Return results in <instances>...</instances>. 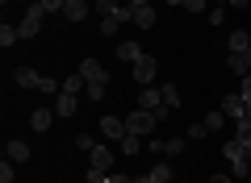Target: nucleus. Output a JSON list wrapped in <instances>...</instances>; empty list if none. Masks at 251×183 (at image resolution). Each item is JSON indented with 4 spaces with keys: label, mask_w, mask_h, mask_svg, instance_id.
I'll use <instances>...</instances> for the list:
<instances>
[{
    "label": "nucleus",
    "mask_w": 251,
    "mask_h": 183,
    "mask_svg": "<svg viewBox=\"0 0 251 183\" xmlns=\"http://www.w3.org/2000/svg\"><path fill=\"white\" fill-rule=\"evenodd\" d=\"M168 4H172V9H180V4H184V0H168Z\"/></svg>",
    "instance_id": "nucleus-40"
},
{
    "label": "nucleus",
    "mask_w": 251,
    "mask_h": 183,
    "mask_svg": "<svg viewBox=\"0 0 251 183\" xmlns=\"http://www.w3.org/2000/svg\"><path fill=\"white\" fill-rule=\"evenodd\" d=\"M163 154L180 158V154H184V138H168V142H163Z\"/></svg>",
    "instance_id": "nucleus-26"
},
{
    "label": "nucleus",
    "mask_w": 251,
    "mask_h": 183,
    "mask_svg": "<svg viewBox=\"0 0 251 183\" xmlns=\"http://www.w3.org/2000/svg\"><path fill=\"white\" fill-rule=\"evenodd\" d=\"M100 138L105 142H122L126 138V121L122 117H100Z\"/></svg>",
    "instance_id": "nucleus-5"
},
{
    "label": "nucleus",
    "mask_w": 251,
    "mask_h": 183,
    "mask_svg": "<svg viewBox=\"0 0 251 183\" xmlns=\"http://www.w3.org/2000/svg\"><path fill=\"white\" fill-rule=\"evenodd\" d=\"M247 154H251V150L243 146L239 138H230V142L222 146V158H230V166H234V163H247Z\"/></svg>",
    "instance_id": "nucleus-11"
},
{
    "label": "nucleus",
    "mask_w": 251,
    "mask_h": 183,
    "mask_svg": "<svg viewBox=\"0 0 251 183\" xmlns=\"http://www.w3.org/2000/svg\"><path fill=\"white\" fill-rule=\"evenodd\" d=\"M130 71H134V83H138V87H151V83H155V75H159V62H155L151 54H143V59H138Z\"/></svg>",
    "instance_id": "nucleus-4"
},
{
    "label": "nucleus",
    "mask_w": 251,
    "mask_h": 183,
    "mask_svg": "<svg viewBox=\"0 0 251 183\" xmlns=\"http://www.w3.org/2000/svg\"><path fill=\"white\" fill-rule=\"evenodd\" d=\"M13 42H21V34H17V25L4 21V25H0V46H13Z\"/></svg>",
    "instance_id": "nucleus-22"
},
{
    "label": "nucleus",
    "mask_w": 251,
    "mask_h": 183,
    "mask_svg": "<svg viewBox=\"0 0 251 183\" xmlns=\"http://www.w3.org/2000/svg\"><path fill=\"white\" fill-rule=\"evenodd\" d=\"M105 92H109V79H97V83H88L84 96H88V100H105Z\"/></svg>",
    "instance_id": "nucleus-24"
},
{
    "label": "nucleus",
    "mask_w": 251,
    "mask_h": 183,
    "mask_svg": "<svg viewBox=\"0 0 251 183\" xmlns=\"http://www.w3.org/2000/svg\"><path fill=\"white\" fill-rule=\"evenodd\" d=\"M13 179H17V175H13V163L4 158V163H0V183H13Z\"/></svg>",
    "instance_id": "nucleus-31"
},
{
    "label": "nucleus",
    "mask_w": 251,
    "mask_h": 183,
    "mask_svg": "<svg viewBox=\"0 0 251 183\" xmlns=\"http://www.w3.org/2000/svg\"><path fill=\"white\" fill-rule=\"evenodd\" d=\"M180 9H184V13H201V9H205V0H184Z\"/></svg>",
    "instance_id": "nucleus-35"
},
{
    "label": "nucleus",
    "mask_w": 251,
    "mask_h": 183,
    "mask_svg": "<svg viewBox=\"0 0 251 183\" xmlns=\"http://www.w3.org/2000/svg\"><path fill=\"white\" fill-rule=\"evenodd\" d=\"M117 146H122V154H126V158H134L138 150H143V138H138V133H126V138L117 142Z\"/></svg>",
    "instance_id": "nucleus-19"
},
{
    "label": "nucleus",
    "mask_w": 251,
    "mask_h": 183,
    "mask_svg": "<svg viewBox=\"0 0 251 183\" xmlns=\"http://www.w3.org/2000/svg\"><path fill=\"white\" fill-rule=\"evenodd\" d=\"M80 75L88 79V83H97V79H109V75H105V67H100L97 59H84V62H80Z\"/></svg>",
    "instance_id": "nucleus-15"
},
{
    "label": "nucleus",
    "mask_w": 251,
    "mask_h": 183,
    "mask_svg": "<svg viewBox=\"0 0 251 183\" xmlns=\"http://www.w3.org/2000/svg\"><path fill=\"white\" fill-rule=\"evenodd\" d=\"M117 59H122V62H130V67H134V62L143 59V46H138V42H122V46H117Z\"/></svg>",
    "instance_id": "nucleus-16"
},
{
    "label": "nucleus",
    "mask_w": 251,
    "mask_h": 183,
    "mask_svg": "<svg viewBox=\"0 0 251 183\" xmlns=\"http://www.w3.org/2000/svg\"><path fill=\"white\" fill-rule=\"evenodd\" d=\"M13 83H17V87H38L42 75H38L34 67H17V71H13Z\"/></svg>",
    "instance_id": "nucleus-14"
},
{
    "label": "nucleus",
    "mask_w": 251,
    "mask_h": 183,
    "mask_svg": "<svg viewBox=\"0 0 251 183\" xmlns=\"http://www.w3.org/2000/svg\"><path fill=\"white\" fill-rule=\"evenodd\" d=\"M226 46H230V54H247L251 50V29H234V34L226 38Z\"/></svg>",
    "instance_id": "nucleus-12"
},
{
    "label": "nucleus",
    "mask_w": 251,
    "mask_h": 183,
    "mask_svg": "<svg viewBox=\"0 0 251 183\" xmlns=\"http://www.w3.org/2000/svg\"><path fill=\"white\" fill-rule=\"evenodd\" d=\"M138 108L143 113H155L159 121H168V113H172V108H163V87H155V83L138 92Z\"/></svg>",
    "instance_id": "nucleus-1"
},
{
    "label": "nucleus",
    "mask_w": 251,
    "mask_h": 183,
    "mask_svg": "<svg viewBox=\"0 0 251 183\" xmlns=\"http://www.w3.org/2000/svg\"><path fill=\"white\" fill-rule=\"evenodd\" d=\"M105 183H134V175H122V171H109Z\"/></svg>",
    "instance_id": "nucleus-34"
},
{
    "label": "nucleus",
    "mask_w": 251,
    "mask_h": 183,
    "mask_svg": "<svg viewBox=\"0 0 251 183\" xmlns=\"http://www.w3.org/2000/svg\"><path fill=\"white\" fill-rule=\"evenodd\" d=\"M97 146H100V142L92 138V133H75V150H88V154H92Z\"/></svg>",
    "instance_id": "nucleus-27"
},
{
    "label": "nucleus",
    "mask_w": 251,
    "mask_h": 183,
    "mask_svg": "<svg viewBox=\"0 0 251 183\" xmlns=\"http://www.w3.org/2000/svg\"><path fill=\"white\" fill-rule=\"evenodd\" d=\"M54 117H59L54 108H34V113H29V129H34V133H46V129L54 125Z\"/></svg>",
    "instance_id": "nucleus-7"
},
{
    "label": "nucleus",
    "mask_w": 251,
    "mask_h": 183,
    "mask_svg": "<svg viewBox=\"0 0 251 183\" xmlns=\"http://www.w3.org/2000/svg\"><path fill=\"white\" fill-rule=\"evenodd\" d=\"M155 125H159V117H155V113H143V108H134V113L126 117V133H138V138H147Z\"/></svg>",
    "instance_id": "nucleus-3"
},
{
    "label": "nucleus",
    "mask_w": 251,
    "mask_h": 183,
    "mask_svg": "<svg viewBox=\"0 0 251 183\" xmlns=\"http://www.w3.org/2000/svg\"><path fill=\"white\" fill-rule=\"evenodd\" d=\"M222 21H226V4H218V9L209 13V25H222Z\"/></svg>",
    "instance_id": "nucleus-33"
},
{
    "label": "nucleus",
    "mask_w": 251,
    "mask_h": 183,
    "mask_svg": "<svg viewBox=\"0 0 251 183\" xmlns=\"http://www.w3.org/2000/svg\"><path fill=\"white\" fill-rule=\"evenodd\" d=\"M4 158H9V163H25V158H29V142L9 138V142H4Z\"/></svg>",
    "instance_id": "nucleus-8"
},
{
    "label": "nucleus",
    "mask_w": 251,
    "mask_h": 183,
    "mask_svg": "<svg viewBox=\"0 0 251 183\" xmlns=\"http://www.w3.org/2000/svg\"><path fill=\"white\" fill-rule=\"evenodd\" d=\"M126 4H130V9H143V4H151V0H126Z\"/></svg>",
    "instance_id": "nucleus-37"
},
{
    "label": "nucleus",
    "mask_w": 251,
    "mask_h": 183,
    "mask_svg": "<svg viewBox=\"0 0 251 183\" xmlns=\"http://www.w3.org/2000/svg\"><path fill=\"white\" fill-rule=\"evenodd\" d=\"M247 121H251V100H247Z\"/></svg>",
    "instance_id": "nucleus-42"
},
{
    "label": "nucleus",
    "mask_w": 251,
    "mask_h": 183,
    "mask_svg": "<svg viewBox=\"0 0 251 183\" xmlns=\"http://www.w3.org/2000/svg\"><path fill=\"white\" fill-rule=\"evenodd\" d=\"M226 4H230V9H247V0H226Z\"/></svg>",
    "instance_id": "nucleus-38"
},
{
    "label": "nucleus",
    "mask_w": 251,
    "mask_h": 183,
    "mask_svg": "<svg viewBox=\"0 0 251 183\" xmlns=\"http://www.w3.org/2000/svg\"><path fill=\"white\" fill-rule=\"evenodd\" d=\"M42 21H46V9H42V4H29V9H25V17H21V25H17L21 42H29V38H38V29H42Z\"/></svg>",
    "instance_id": "nucleus-2"
},
{
    "label": "nucleus",
    "mask_w": 251,
    "mask_h": 183,
    "mask_svg": "<svg viewBox=\"0 0 251 183\" xmlns=\"http://www.w3.org/2000/svg\"><path fill=\"white\" fill-rule=\"evenodd\" d=\"M226 121H230V117H226L222 108H218V113H209V117H205V125H209V133H214V129H222Z\"/></svg>",
    "instance_id": "nucleus-28"
},
{
    "label": "nucleus",
    "mask_w": 251,
    "mask_h": 183,
    "mask_svg": "<svg viewBox=\"0 0 251 183\" xmlns=\"http://www.w3.org/2000/svg\"><path fill=\"white\" fill-rule=\"evenodd\" d=\"M38 4H42L46 13H63V4H67V0H38Z\"/></svg>",
    "instance_id": "nucleus-32"
},
{
    "label": "nucleus",
    "mask_w": 251,
    "mask_h": 183,
    "mask_svg": "<svg viewBox=\"0 0 251 183\" xmlns=\"http://www.w3.org/2000/svg\"><path fill=\"white\" fill-rule=\"evenodd\" d=\"M88 9H92V0H67V4H63V17H67V21L75 25V21H84V17H88Z\"/></svg>",
    "instance_id": "nucleus-9"
},
{
    "label": "nucleus",
    "mask_w": 251,
    "mask_h": 183,
    "mask_svg": "<svg viewBox=\"0 0 251 183\" xmlns=\"http://www.w3.org/2000/svg\"><path fill=\"white\" fill-rule=\"evenodd\" d=\"M209 183H234V175H209Z\"/></svg>",
    "instance_id": "nucleus-36"
},
{
    "label": "nucleus",
    "mask_w": 251,
    "mask_h": 183,
    "mask_svg": "<svg viewBox=\"0 0 251 183\" xmlns=\"http://www.w3.org/2000/svg\"><path fill=\"white\" fill-rule=\"evenodd\" d=\"M134 183H151V179H147V171H143V175H134Z\"/></svg>",
    "instance_id": "nucleus-39"
},
{
    "label": "nucleus",
    "mask_w": 251,
    "mask_h": 183,
    "mask_svg": "<svg viewBox=\"0 0 251 183\" xmlns=\"http://www.w3.org/2000/svg\"><path fill=\"white\" fill-rule=\"evenodd\" d=\"M147 179H151V183H176V179H172V166H168V163H155L151 171H147Z\"/></svg>",
    "instance_id": "nucleus-18"
},
{
    "label": "nucleus",
    "mask_w": 251,
    "mask_h": 183,
    "mask_svg": "<svg viewBox=\"0 0 251 183\" xmlns=\"http://www.w3.org/2000/svg\"><path fill=\"white\" fill-rule=\"evenodd\" d=\"M243 59H247V67H251V50H247V54H243Z\"/></svg>",
    "instance_id": "nucleus-41"
},
{
    "label": "nucleus",
    "mask_w": 251,
    "mask_h": 183,
    "mask_svg": "<svg viewBox=\"0 0 251 183\" xmlns=\"http://www.w3.org/2000/svg\"><path fill=\"white\" fill-rule=\"evenodd\" d=\"M234 138L251 150V121H247V117H243V121H234Z\"/></svg>",
    "instance_id": "nucleus-21"
},
{
    "label": "nucleus",
    "mask_w": 251,
    "mask_h": 183,
    "mask_svg": "<svg viewBox=\"0 0 251 183\" xmlns=\"http://www.w3.org/2000/svg\"><path fill=\"white\" fill-rule=\"evenodd\" d=\"M163 108H172V113L180 108V92H176V83H163Z\"/></svg>",
    "instance_id": "nucleus-20"
},
{
    "label": "nucleus",
    "mask_w": 251,
    "mask_h": 183,
    "mask_svg": "<svg viewBox=\"0 0 251 183\" xmlns=\"http://www.w3.org/2000/svg\"><path fill=\"white\" fill-rule=\"evenodd\" d=\"M222 113L230 117V121H243V117H247V100H243L239 92H230V96H222Z\"/></svg>",
    "instance_id": "nucleus-6"
},
{
    "label": "nucleus",
    "mask_w": 251,
    "mask_h": 183,
    "mask_svg": "<svg viewBox=\"0 0 251 183\" xmlns=\"http://www.w3.org/2000/svg\"><path fill=\"white\" fill-rule=\"evenodd\" d=\"M226 67H230L234 75H251V67H247V59H243V54H230V59H226Z\"/></svg>",
    "instance_id": "nucleus-23"
},
{
    "label": "nucleus",
    "mask_w": 251,
    "mask_h": 183,
    "mask_svg": "<svg viewBox=\"0 0 251 183\" xmlns=\"http://www.w3.org/2000/svg\"><path fill=\"white\" fill-rule=\"evenodd\" d=\"M75 108H80V96H72V92H59L54 96V113L59 117H75Z\"/></svg>",
    "instance_id": "nucleus-10"
},
{
    "label": "nucleus",
    "mask_w": 251,
    "mask_h": 183,
    "mask_svg": "<svg viewBox=\"0 0 251 183\" xmlns=\"http://www.w3.org/2000/svg\"><path fill=\"white\" fill-rule=\"evenodd\" d=\"M109 171H97V166H88V175H84V183H105Z\"/></svg>",
    "instance_id": "nucleus-30"
},
{
    "label": "nucleus",
    "mask_w": 251,
    "mask_h": 183,
    "mask_svg": "<svg viewBox=\"0 0 251 183\" xmlns=\"http://www.w3.org/2000/svg\"><path fill=\"white\" fill-rule=\"evenodd\" d=\"M4 4H9V0H4ZM21 4H34V0H21Z\"/></svg>",
    "instance_id": "nucleus-43"
},
{
    "label": "nucleus",
    "mask_w": 251,
    "mask_h": 183,
    "mask_svg": "<svg viewBox=\"0 0 251 183\" xmlns=\"http://www.w3.org/2000/svg\"><path fill=\"white\" fill-rule=\"evenodd\" d=\"M88 158H92V163H88V166H97V171H109V166H113V150H109V146H105V142H100V146H97V150H92V154H88Z\"/></svg>",
    "instance_id": "nucleus-13"
},
{
    "label": "nucleus",
    "mask_w": 251,
    "mask_h": 183,
    "mask_svg": "<svg viewBox=\"0 0 251 183\" xmlns=\"http://www.w3.org/2000/svg\"><path fill=\"white\" fill-rule=\"evenodd\" d=\"M92 9H97L100 17H109V13H117V9H122V0H92Z\"/></svg>",
    "instance_id": "nucleus-25"
},
{
    "label": "nucleus",
    "mask_w": 251,
    "mask_h": 183,
    "mask_svg": "<svg viewBox=\"0 0 251 183\" xmlns=\"http://www.w3.org/2000/svg\"><path fill=\"white\" fill-rule=\"evenodd\" d=\"M205 133H209V125H205V121H201V125H188V142H201Z\"/></svg>",
    "instance_id": "nucleus-29"
},
{
    "label": "nucleus",
    "mask_w": 251,
    "mask_h": 183,
    "mask_svg": "<svg viewBox=\"0 0 251 183\" xmlns=\"http://www.w3.org/2000/svg\"><path fill=\"white\" fill-rule=\"evenodd\" d=\"M130 25H138V29H151V25H155V9H151V4H143V9H134V17H130Z\"/></svg>",
    "instance_id": "nucleus-17"
}]
</instances>
